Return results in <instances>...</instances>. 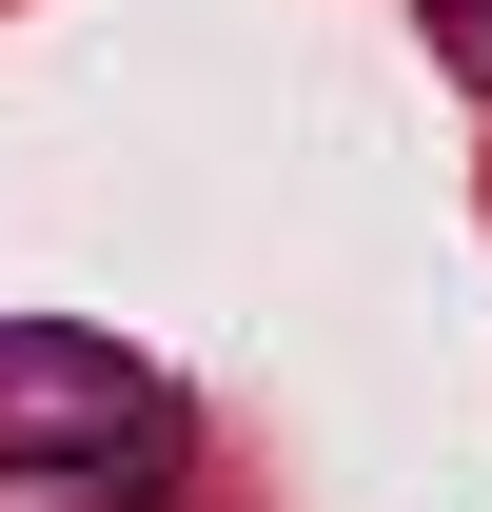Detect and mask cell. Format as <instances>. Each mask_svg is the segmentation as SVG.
<instances>
[{
    "mask_svg": "<svg viewBox=\"0 0 492 512\" xmlns=\"http://www.w3.org/2000/svg\"><path fill=\"white\" fill-rule=\"evenodd\" d=\"M414 20H433V60H453V79L492 99V0H414Z\"/></svg>",
    "mask_w": 492,
    "mask_h": 512,
    "instance_id": "cell-2",
    "label": "cell"
},
{
    "mask_svg": "<svg viewBox=\"0 0 492 512\" xmlns=\"http://www.w3.org/2000/svg\"><path fill=\"white\" fill-rule=\"evenodd\" d=\"M0 473H79V493H178V375H138L79 316H0Z\"/></svg>",
    "mask_w": 492,
    "mask_h": 512,
    "instance_id": "cell-1",
    "label": "cell"
}]
</instances>
